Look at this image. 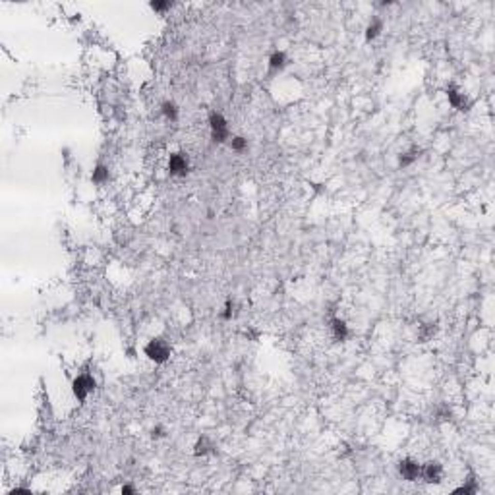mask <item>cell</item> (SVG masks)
<instances>
[{
	"mask_svg": "<svg viewBox=\"0 0 495 495\" xmlns=\"http://www.w3.org/2000/svg\"><path fill=\"white\" fill-rule=\"evenodd\" d=\"M455 493H464V495L476 493V484H474V480H470V484H466V486H462V487H459V489H455Z\"/></svg>",
	"mask_w": 495,
	"mask_h": 495,
	"instance_id": "cell-17",
	"label": "cell"
},
{
	"mask_svg": "<svg viewBox=\"0 0 495 495\" xmlns=\"http://www.w3.org/2000/svg\"><path fill=\"white\" fill-rule=\"evenodd\" d=\"M383 31V19L381 17H372V21L368 24V27H365V41L368 43H372L374 39H377L379 35H381Z\"/></svg>",
	"mask_w": 495,
	"mask_h": 495,
	"instance_id": "cell-10",
	"label": "cell"
},
{
	"mask_svg": "<svg viewBox=\"0 0 495 495\" xmlns=\"http://www.w3.org/2000/svg\"><path fill=\"white\" fill-rule=\"evenodd\" d=\"M420 476H422L424 482H427V484H439L441 478H443V466H441L437 461H429V462H426V464H422Z\"/></svg>",
	"mask_w": 495,
	"mask_h": 495,
	"instance_id": "cell-4",
	"label": "cell"
},
{
	"mask_svg": "<svg viewBox=\"0 0 495 495\" xmlns=\"http://www.w3.org/2000/svg\"><path fill=\"white\" fill-rule=\"evenodd\" d=\"M91 180L95 184H104L109 180V166L104 165H97L93 168V174H91Z\"/></svg>",
	"mask_w": 495,
	"mask_h": 495,
	"instance_id": "cell-13",
	"label": "cell"
},
{
	"mask_svg": "<svg viewBox=\"0 0 495 495\" xmlns=\"http://www.w3.org/2000/svg\"><path fill=\"white\" fill-rule=\"evenodd\" d=\"M190 168V161L184 153H173L168 159V173L170 176H186Z\"/></svg>",
	"mask_w": 495,
	"mask_h": 495,
	"instance_id": "cell-5",
	"label": "cell"
},
{
	"mask_svg": "<svg viewBox=\"0 0 495 495\" xmlns=\"http://www.w3.org/2000/svg\"><path fill=\"white\" fill-rule=\"evenodd\" d=\"M196 455H207V453H211L213 449H215V445H213V441L209 439V437H205V435H201L200 439H198V443H196Z\"/></svg>",
	"mask_w": 495,
	"mask_h": 495,
	"instance_id": "cell-12",
	"label": "cell"
},
{
	"mask_svg": "<svg viewBox=\"0 0 495 495\" xmlns=\"http://www.w3.org/2000/svg\"><path fill=\"white\" fill-rule=\"evenodd\" d=\"M209 128H211V136L217 143H225L230 139V130H228V122L221 113L213 111L209 114Z\"/></svg>",
	"mask_w": 495,
	"mask_h": 495,
	"instance_id": "cell-2",
	"label": "cell"
},
{
	"mask_svg": "<svg viewBox=\"0 0 495 495\" xmlns=\"http://www.w3.org/2000/svg\"><path fill=\"white\" fill-rule=\"evenodd\" d=\"M267 64H269V74H277V72H281V70H285V68H287V64H288L287 52L275 51L269 56V62H267Z\"/></svg>",
	"mask_w": 495,
	"mask_h": 495,
	"instance_id": "cell-8",
	"label": "cell"
},
{
	"mask_svg": "<svg viewBox=\"0 0 495 495\" xmlns=\"http://www.w3.org/2000/svg\"><path fill=\"white\" fill-rule=\"evenodd\" d=\"M143 352H145V356H147L151 362H155V364H165L166 360L170 358V354H173V348H170V345H168L165 339L155 337V339H151L147 345H145Z\"/></svg>",
	"mask_w": 495,
	"mask_h": 495,
	"instance_id": "cell-1",
	"label": "cell"
},
{
	"mask_svg": "<svg viewBox=\"0 0 495 495\" xmlns=\"http://www.w3.org/2000/svg\"><path fill=\"white\" fill-rule=\"evenodd\" d=\"M161 113H163V116H165L166 120L176 122V120H178V114H180V111H178L176 103H173V101H165V103L161 104Z\"/></svg>",
	"mask_w": 495,
	"mask_h": 495,
	"instance_id": "cell-11",
	"label": "cell"
},
{
	"mask_svg": "<svg viewBox=\"0 0 495 495\" xmlns=\"http://www.w3.org/2000/svg\"><path fill=\"white\" fill-rule=\"evenodd\" d=\"M420 470H422V464L414 459H402L399 462V474L406 482H414L420 478Z\"/></svg>",
	"mask_w": 495,
	"mask_h": 495,
	"instance_id": "cell-6",
	"label": "cell"
},
{
	"mask_svg": "<svg viewBox=\"0 0 495 495\" xmlns=\"http://www.w3.org/2000/svg\"><path fill=\"white\" fill-rule=\"evenodd\" d=\"M331 333H333L335 340H339V342H345V340L348 339V335H350L348 325L342 321L340 317H333V319H331Z\"/></svg>",
	"mask_w": 495,
	"mask_h": 495,
	"instance_id": "cell-9",
	"label": "cell"
},
{
	"mask_svg": "<svg viewBox=\"0 0 495 495\" xmlns=\"http://www.w3.org/2000/svg\"><path fill=\"white\" fill-rule=\"evenodd\" d=\"M72 391H74V397H76V399L83 402L91 393L95 391V379L87 374L78 375V377L72 381Z\"/></svg>",
	"mask_w": 495,
	"mask_h": 495,
	"instance_id": "cell-3",
	"label": "cell"
},
{
	"mask_svg": "<svg viewBox=\"0 0 495 495\" xmlns=\"http://www.w3.org/2000/svg\"><path fill=\"white\" fill-rule=\"evenodd\" d=\"M161 435H163V429H161V427L153 429V437H161Z\"/></svg>",
	"mask_w": 495,
	"mask_h": 495,
	"instance_id": "cell-19",
	"label": "cell"
},
{
	"mask_svg": "<svg viewBox=\"0 0 495 495\" xmlns=\"http://www.w3.org/2000/svg\"><path fill=\"white\" fill-rule=\"evenodd\" d=\"M149 6L155 10V12H159V14H165L166 10L173 8V2H170V0H155V2H151Z\"/></svg>",
	"mask_w": 495,
	"mask_h": 495,
	"instance_id": "cell-16",
	"label": "cell"
},
{
	"mask_svg": "<svg viewBox=\"0 0 495 495\" xmlns=\"http://www.w3.org/2000/svg\"><path fill=\"white\" fill-rule=\"evenodd\" d=\"M447 99H449V103H451L453 109H457V111H468L470 109L468 97L464 95L457 85L447 87Z\"/></svg>",
	"mask_w": 495,
	"mask_h": 495,
	"instance_id": "cell-7",
	"label": "cell"
},
{
	"mask_svg": "<svg viewBox=\"0 0 495 495\" xmlns=\"http://www.w3.org/2000/svg\"><path fill=\"white\" fill-rule=\"evenodd\" d=\"M418 157H420V151H418V149H412V151H408V153H402V155L399 157V166L400 168H406V166H410L414 161H416Z\"/></svg>",
	"mask_w": 495,
	"mask_h": 495,
	"instance_id": "cell-14",
	"label": "cell"
},
{
	"mask_svg": "<svg viewBox=\"0 0 495 495\" xmlns=\"http://www.w3.org/2000/svg\"><path fill=\"white\" fill-rule=\"evenodd\" d=\"M122 493H136V487H134V486H122Z\"/></svg>",
	"mask_w": 495,
	"mask_h": 495,
	"instance_id": "cell-18",
	"label": "cell"
},
{
	"mask_svg": "<svg viewBox=\"0 0 495 495\" xmlns=\"http://www.w3.org/2000/svg\"><path fill=\"white\" fill-rule=\"evenodd\" d=\"M230 149L236 153H244L248 149V139L242 138V136H232L230 138Z\"/></svg>",
	"mask_w": 495,
	"mask_h": 495,
	"instance_id": "cell-15",
	"label": "cell"
}]
</instances>
